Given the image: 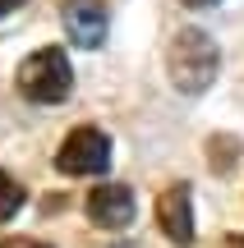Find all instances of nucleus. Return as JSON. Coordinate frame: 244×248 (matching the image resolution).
<instances>
[{"label":"nucleus","mask_w":244,"mask_h":248,"mask_svg":"<svg viewBox=\"0 0 244 248\" xmlns=\"http://www.w3.org/2000/svg\"><path fill=\"white\" fill-rule=\"evenodd\" d=\"M217 69H221V55H217V42L208 32H198V28L175 32L171 51H166V74H171V83L180 92H189V97L194 92H208Z\"/></svg>","instance_id":"f257e3e1"},{"label":"nucleus","mask_w":244,"mask_h":248,"mask_svg":"<svg viewBox=\"0 0 244 248\" xmlns=\"http://www.w3.org/2000/svg\"><path fill=\"white\" fill-rule=\"evenodd\" d=\"M74 88V69H69V55L46 46V51H33L23 64H18V92L37 106H55L65 101Z\"/></svg>","instance_id":"f03ea898"},{"label":"nucleus","mask_w":244,"mask_h":248,"mask_svg":"<svg viewBox=\"0 0 244 248\" xmlns=\"http://www.w3.org/2000/svg\"><path fill=\"white\" fill-rule=\"evenodd\" d=\"M55 166L65 175H106L111 166V138L101 129H74L55 152Z\"/></svg>","instance_id":"7ed1b4c3"},{"label":"nucleus","mask_w":244,"mask_h":248,"mask_svg":"<svg viewBox=\"0 0 244 248\" xmlns=\"http://www.w3.org/2000/svg\"><path fill=\"white\" fill-rule=\"evenodd\" d=\"M157 225L175 248H189L194 244V198L189 184H171L162 198H157Z\"/></svg>","instance_id":"20e7f679"},{"label":"nucleus","mask_w":244,"mask_h":248,"mask_svg":"<svg viewBox=\"0 0 244 248\" xmlns=\"http://www.w3.org/2000/svg\"><path fill=\"white\" fill-rule=\"evenodd\" d=\"M106 5L101 0H69L65 5V32H69L74 46H83V51H97L101 42H106Z\"/></svg>","instance_id":"39448f33"},{"label":"nucleus","mask_w":244,"mask_h":248,"mask_svg":"<svg viewBox=\"0 0 244 248\" xmlns=\"http://www.w3.org/2000/svg\"><path fill=\"white\" fill-rule=\"evenodd\" d=\"M88 221L101 230H125L134 221V193L125 184H101L88 193Z\"/></svg>","instance_id":"423d86ee"},{"label":"nucleus","mask_w":244,"mask_h":248,"mask_svg":"<svg viewBox=\"0 0 244 248\" xmlns=\"http://www.w3.org/2000/svg\"><path fill=\"white\" fill-rule=\"evenodd\" d=\"M18 207H23V184H18V179H9L5 170H0V221H9Z\"/></svg>","instance_id":"0eeeda50"},{"label":"nucleus","mask_w":244,"mask_h":248,"mask_svg":"<svg viewBox=\"0 0 244 248\" xmlns=\"http://www.w3.org/2000/svg\"><path fill=\"white\" fill-rule=\"evenodd\" d=\"M230 156H240V142L235 138H217V142H212V170H226Z\"/></svg>","instance_id":"6e6552de"},{"label":"nucleus","mask_w":244,"mask_h":248,"mask_svg":"<svg viewBox=\"0 0 244 248\" xmlns=\"http://www.w3.org/2000/svg\"><path fill=\"white\" fill-rule=\"evenodd\" d=\"M18 5H23V0H0V18H5V14H14Z\"/></svg>","instance_id":"1a4fd4ad"},{"label":"nucleus","mask_w":244,"mask_h":248,"mask_svg":"<svg viewBox=\"0 0 244 248\" xmlns=\"http://www.w3.org/2000/svg\"><path fill=\"white\" fill-rule=\"evenodd\" d=\"M14 248H51V244H37V239H23V244H14Z\"/></svg>","instance_id":"9d476101"},{"label":"nucleus","mask_w":244,"mask_h":248,"mask_svg":"<svg viewBox=\"0 0 244 248\" xmlns=\"http://www.w3.org/2000/svg\"><path fill=\"white\" fill-rule=\"evenodd\" d=\"M184 5H194V9H208V5H217V0H184Z\"/></svg>","instance_id":"9b49d317"},{"label":"nucleus","mask_w":244,"mask_h":248,"mask_svg":"<svg viewBox=\"0 0 244 248\" xmlns=\"http://www.w3.org/2000/svg\"><path fill=\"white\" fill-rule=\"evenodd\" d=\"M226 248H244V234H235V239H226Z\"/></svg>","instance_id":"f8f14e48"}]
</instances>
